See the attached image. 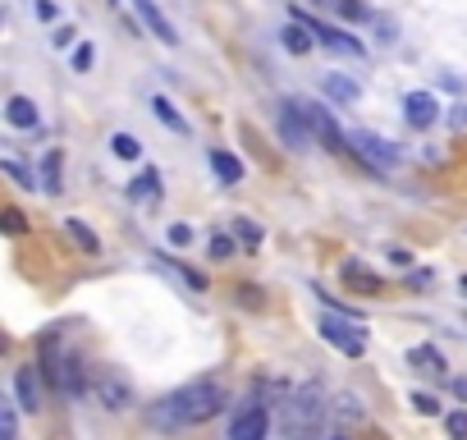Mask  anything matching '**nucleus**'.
<instances>
[{"instance_id":"f704fd0d","label":"nucleus","mask_w":467,"mask_h":440,"mask_svg":"<svg viewBox=\"0 0 467 440\" xmlns=\"http://www.w3.org/2000/svg\"><path fill=\"white\" fill-rule=\"evenodd\" d=\"M73 69H78V73H83V69H92V47H88V42L73 51Z\"/></svg>"},{"instance_id":"412c9836","label":"nucleus","mask_w":467,"mask_h":440,"mask_svg":"<svg viewBox=\"0 0 467 440\" xmlns=\"http://www.w3.org/2000/svg\"><path fill=\"white\" fill-rule=\"evenodd\" d=\"M211 170H216L225 184H239V179H243V161H239L234 151H220V147L211 151Z\"/></svg>"},{"instance_id":"72a5a7b5","label":"nucleus","mask_w":467,"mask_h":440,"mask_svg":"<svg viewBox=\"0 0 467 440\" xmlns=\"http://www.w3.org/2000/svg\"><path fill=\"white\" fill-rule=\"evenodd\" d=\"M239 303H243V307H261L266 298H261V289H252V285H239Z\"/></svg>"},{"instance_id":"c9c22d12","label":"nucleus","mask_w":467,"mask_h":440,"mask_svg":"<svg viewBox=\"0 0 467 440\" xmlns=\"http://www.w3.org/2000/svg\"><path fill=\"white\" fill-rule=\"evenodd\" d=\"M170 244L188 248V244H192V229H188V225H170Z\"/></svg>"},{"instance_id":"dca6fc26","label":"nucleus","mask_w":467,"mask_h":440,"mask_svg":"<svg viewBox=\"0 0 467 440\" xmlns=\"http://www.w3.org/2000/svg\"><path fill=\"white\" fill-rule=\"evenodd\" d=\"M321 92L330 97V101H339V106H353L358 101V83L348 73H326L321 78Z\"/></svg>"},{"instance_id":"4468645a","label":"nucleus","mask_w":467,"mask_h":440,"mask_svg":"<svg viewBox=\"0 0 467 440\" xmlns=\"http://www.w3.org/2000/svg\"><path fill=\"white\" fill-rule=\"evenodd\" d=\"M339 275H344V285H353L358 294H380V275H376L371 266L353 262V257L344 262V271H339Z\"/></svg>"},{"instance_id":"b1692460","label":"nucleus","mask_w":467,"mask_h":440,"mask_svg":"<svg viewBox=\"0 0 467 440\" xmlns=\"http://www.w3.org/2000/svg\"><path fill=\"white\" fill-rule=\"evenodd\" d=\"M110 147H115V156H120V161H133V156L142 151L133 134H115V138H110Z\"/></svg>"},{"instance_id":"cd10ccee","label":"nucleus","mask_w":467,"mask_h":440,"mask_svg":"<svg viewBox=\"0 0 467 440\" xmlns=\"http://www.w3.org/2000/svg\"><path fill=\"white\" fill-rule=\"evenodd\" d=\"M335 413H339L344 422H358V418H362V409H358V394H339V399H335Z\"/></svg>"},{"instance_id":"0eeeda50","label":"nucleus","mask_w":467,"mask_h":440,"mask_svg":"<svg viewBox=\"0 0 467 440\" xmlns=\"http://www.w3.org/2000/svg\"><path fill=\"white\" fill-rule=\"evenodd\" d=\"M280 142L289 151H307L311 147V125H307V115H302L298 101H284V110H280Z\"/></svg>"},{"instance_id":"f8f14e48","label":"nucleus","mask_w":467,"mask_h":440,"mask_svg":"<svg viewBox=\"0 0 467 440\" xmlns=\"http://www.w3.org/2000/svg\"><path fill=\"white\" fill-rule=\"evenodd\" d=\"M133 5H138V19L151 28V37H161L166 47H174V42H179V37H174V23L161 14V5H156V0H133Z\"/></svg>"},{"instance_id":"7ed1b4c3","label":"nucleus","mask_w":467,"mask_h":440,"mask_svg":"<svg viewBox=\"0 0 467 440\" xmlns=\"http://www.w3.org/2000/svg\"><path fill=\"white\" fill-rule=\"evenodd\" d=\"M321 340L326 344H335L339 353H348V358H362V349H367V331L358 326V316H335V312H326L321 316Z\"/></svg>"},{"instance_id":"aec40b11","label":"nucleus","mask_w":467,"mask_h":440,"mask_svg":"<svg viewBox=\"0 0 467 440\" xmlns=\"http://www.w3.org/2000/svg\"><path fill=\"white\" fill-rule=\"evenodd\" d=\"M284 47H289L293 56H307L311 47H317V37H311V28H307L298 14H293V19H289V28H284Z\"/></svg>"},{"instance_id":"4c0bfd02","label":"nucleus","mask_w":467,"mask_h":440,"mask_svg":"<svg viewBox=\"0 0 467 440\" xmlns=\"http://www.w3.org/2000/svg\"><path fill=\"white\" fill-rule=\"evenodd\" d=\"M37 19H42V23L55 19V5H51V0H37Z\"/></svg>"},{"instance_id":"c756f323","label":"nucleus","mask_w":467,"mask_h":440,"mask_svg":"<svg viewBox=\"0 0 467 440\" xmlns=\"http://www.w3.org/2000/svg\"><path fill=\"white\" fill-rule=\"evenodd\" d=\"M14 431H19V413H14V404H5L0 409V436L14 440Z\"/></svg>"},{"instance_id":"f03ea898","label":"nucleus","mask_w":467,"mask_h":440,"mask_svg":"<svg viewBox=\"0 0 467 440\" xmlns=\"http://www.w3.org/2000/svg\"><path fill=\"white\" fill-rule=\"evenodd\" d=\"M326 418H330V399H326V390L317 381L289 390L284 404H280V431H284V440H321Z\"/></svg>"},{"instance_id":"423d86ee","label":"nucleus","mask_w":467,"mask_h":440,"mask_svg":"<svg viewBox=\"0 0 467 440\" xmlns=\"http://www.w3.org/2000/svg\"><path fill=\"white\" fill-rule=\"evenodd\" d=\"M302 106V115H307V125H311V134H317L330 151H348V134L335 125V115L326 110V106H317V101H298Z\"/></svg>"},{"instance_id":"473e14b6","label":"nucleus","mask_w":467,"mask_h":440,"mask_svg":"<svg viewBox=\"0 0 467 440\" xmlns=\"http://www.w3.org/2000/svg\"><path fill=\"white\" fill-rule=\"evenodd\" d=\"M412 404H417V413H426V418H436V413H440V399H436V394H421V390H417V394H412Z\"/></svg>"},{"instance_id":"ddd939ff","label":"nucleus","mask_w":467,"mask_h":440,"mask_svg":"<svg viewBox=\"0 0 467 440\" xmlns=\"http://www.w3.org/2000/svg\"><path fill=\"white\" fill-rule=\"evenodd\" d=\"M37 184H42L47 197H60V188H64V151L60 147H51L42 156V175H37Z\"/></svg>"},{"instance_id":"6e6552de","label":"nucleus","mask_w":467,"mask_h":440,"mask_svg":"<svg viewBox=\"0 0 467 440\" xmlns=\"http://www.w3.org/2000/svg\"><path fill=\"white\" fill-rule=\"evenodd\" d=\"M14 404L23 409V413H37V409H42V399H47V376H42V367H19L14 372Z\"/></svg>"},{"instance_id":"c85d7f7f","label":"nucleus","mask_w":467,"mask_h":440,"mask_svg":"<svg viewBox=\"0 0 467 440\" xmlns=\"http://www.w3.org/2000/svg\"><path fill=\"white\" fill-rule=\"evenodd\" d=\"M211 257L216 262H229L234 257V238L229 234H211Z\"/></svg>"},{"instance_id":"4be33fe9","label":"nucleus","mask_w":467,"mask_h":440,"mask_svg":"<svg viewBox=\"0 0 467 440\" xmlns=\"http://www.w3.org/2000/svg\"><path fill=\"white\" fill-rule=\"evenodd\" d=\"M64 234H69V238H73V244H78V248H83L88 257H97V253H101V244H97V234H92V229H88L83 220H78V216H69V220H64Z\"/></svg>"},{"instance_id":"9d476101","label":"nucleus","mask_w":467,"mask_h":440,"mask_svg":"<svg viewBox=\"0 0 467 440\" xmlns=\"http://www.w3.org/2000/svg\"><path fill=\"white\" fill-rule=\"evenodd\" d=\"M266 431H270V413L261 404L243 409L239 418L229 422V440H266Z\"/></svg>"},{"instance_id":"79ce46f5","label":"nucleus","mask_w":467,"mask_h":440,"mask_svg":"<svg viewBox=\"0 0 467 440\" xmlns=\"http://www.w3.org/2000/svg\"><path fill=\"white\" fill-rule=\"evenodd\" d=\"M330 440H348V436H330Z\"/></svg>"},{"instance_id":"6ab92c4d","label":"nucleus","mask_w":467,"mask_h":440,"mask_svg":"<svg viewBox=\"0 0 467 440\" xmlns=\"http://www.w3.org/2000/svg\"><path fill=\"white\" fill-rule=\"evenodd\" d=\"M129 197H133V203H156V197H161V170H142L133 184H129Z\"/></svg>"},{"instance_id":"a878e982","label":"nucleus","mask_w":467,"mask_h":440,"mask_svg":"<svg viewBox=\"0 0 467 440\" xmlns=\"http://www.w3.org/2000/svg\"><path fill=\"white\" fill-rule=\"evenodd\" d=\"M344 19H353V23H367L371 19V5H362V0H339V5H335Z\"/></svg>"},{"instance_id":"ea45409f","label":"nucleus","mask_w":467,"mask_h":440,"mask_svg":"<svg viewBox=\"0 0 467 440\" xmlns=\"http://www.w3.org/2000/svg\"><path fill=\"white\" fill-rule=\"evenodd\" d=\"M317 5H339V0H317Z\"/></svg>"},{"instance_id":"2eb2a0df","label":"nucleus","mask_w":467,"mask_h":440,"mask_svg":"<svg viewBox=\"0 0 467 440\" xmlns=\"http://www.w3.org/2000/svg\"><path fill=\"white\" fill-rule=\"evenodd\" d=\"M408 363H412L421 376H445V367H449V363H445V353L431 349V344H417V349L408 353Z\"/></svg>"},{"instance_id":"2f4dec72","label":"nucleus","mask_w":467,"mask_h":440,"mask_svg":"<svg viewBox=\"0 0 467 440\" xmlns=\"http://www.w3.org/2000/svg\"><path fill=\"white\" fill-rule=\"evenodd\" d=\"M0 229H5V234H23V229H28V220H23V211H14V207H10L5 216H0Z\"/></svg>"},{"instance_id":"a19ab883","label":"nucleus","mask_w":467,"mask_h":440,"mask_svg":"<svg viewBox=\"0 0 467 440\" xmlns=\"http://www.w3.org/2000/svg\"><path fill=\"white\" fill-rule=\"evenodd\" d=\"M463 294H467V275H463Z\"/></svg>"},{"instance_id":"f3484780","label":"nucleus","mask_w":467,"mask_h":440,"mask_svg":"<svg viewBox=\"0 0 467 440\" xmlns=\"http://www.w3.org/2000/svg\"><path fill=\"white\" fill-rule=\"evenodd\" d=\"M5 119L14 129H37V125H42V115H37V106L28 97H10L5 101Z\"/></svg>"},{"instance_id":"e433bc0d","label":"nucleus","mask_w":467,"mask_h":440,"mask_svg":"<svg viewBox=\"0 0 467 440\" xmlns=\"http://www.w3.org/2000/svg\"><path fill=\"white\" fill-rule=\"evenodd\" d=\"M389 262H395L399 271H408V266H412V253H408V248H395V253H389Z\"/></svg>"},{"instance_id":"58836bf2","label":"nucleus","mask_w":467,"mask_h":440,"mask_svg":"<svg viewBox=\"0 0 467 440\" xmlns=\"http://www.w3.org/2000/svg\"><path fill=\"white\" fill-rule=\"evenodd\" d=\"M454 394H458L463 404H467V381H454Z\"/></svg>"},{"instance_id":"7c9ffc66","label":"nucleus","mask_w":467,"mask_h":440,"mask_svg":"<svg viewBox=\"0 0 467 440\" xmlns=\"http://www.w3.org/2000/svg\"><path fill=\"white\" fill-rule=\"evenodd\" d=\"M445 427H449V436H454V440H467V409L449 413V418H445Z\"/></svg>"},{"instance_id":"a211bd4d","label":"nucleus","mask_w":467,"mask_h":440,"mask_svg":"<svg viewBox=\"0 0 467 440\" xmlns=\"http://www.w3.org/2000/svg\"><path fill=\"white\" fill-rule=\"evenodd\" d=\"M156 266H166L174 280H183L188 289H198V294H207V275L202 271H192V266H183V262H174V257H166V253H156Z\"/></svg>"},{"instance_id":"bb28decb","label":"nucleus","mask_w":467,"mask_h":440,"mask_svg":"<svg viewBox=\"0 0 467 440\" xmlns=\"http://www.w3.org/2000/svg\"><path fill=\"white\" fill-rule=\"evenodd\" d=\"M0 170H5V175H10V179H14L19 188H42V184H37V175H28V170H23L19 161H0Z\"/></svg>"},{"instance_id":"9b49d317","label":"nucleus","mask_w":467,"mask_h":440,"mask_svg":"<svg viewBox=\"0 0 467 440\" xmlns=\"http://www.w3.org/2000/svg\"><path fill=\"white\" fill-rule=\"evenodd\" d=\"M403 115H408L412 129H431L436 119H440V101L431 92H408L403 97Z\"/></svg>"},{"instance_id":"f257e3e1","label":"nucleus","mask_w":467,"mask_h":440,"mask_svg":"<svg viewBox=\"0 0 467 440\" xmlns=\"http://www.w3.org/2000/svg\"><path fill=\"white\" fill-rule=\"evenodd\" d=\"M220 409H225V390L216 381H192V385H183V390H174L166 399H156V404L147 409V422L161 436H179L188 427L211 422Z\"/></svg>"},{"instance_id":"393cba45","label":"nucleus","mask_w":467,"mask_h":440,"mask_svg":"<svg viewBox=\"0 0 467 440\" xmlns=\"http://www.w3.org/2000/svg\"><path fill=\"white\" fill-rule=\"evenodd\" d=\"M234 234H239V244H248V248L261 244V225H257V220H243V216H239V220H234Z\"/></svg>"},{"instance_id":"5701e85b","label":"nucleus","mask_w":467,"mask_h":440,"mask_svg":"<svg viewBox=\"0 0 467 440\" xmlns=\"http://www.w3.org/2000/svg\"><path fill=\"white\" fill-rule=\"evenodd\" d=\"M151 110H156V119H161V125H166L170 134H188V125H183V115H179V110H174V106H170V101H166L161 92H156V97H151Z\"/></svg>"},{"instance_id":"1a4fd4ad","label":"nucleus","mask_w":467,"mask_h":440,"mask_svg":"<svg viewBox=\"0 0 467 440\" xmlns=\"http://www.w3.org/2000/svg\"><path fill=\"white\" fill-rule=\"evenodd\" d=\"M307 28H311V37H317L321 47H330V51H339V56H348V60H358V56H367V47L358 42V37H348L344 28H330V23H317V19H307V14H298Z\"/></svg>"},{"instance_id":"39448f33","label":"nucleus","mask_w":467,"mask_h":440,"mask_svg":"<svg viewBox=\"0 0 467 440\" xmlns=\"http://www.w3.org/2000/svg\"><path fill=\"white\" fill-rule=\"evenodd\" d=\"M92 390H97V399H101L110 413H124V409L133 404V385H129V376L115 372V367H101L97 381H92Z\"/></svg>"},{"instance_id":"20e7f679","label":"nucleus","mask_w":467,"mask_h":440,"mask_svg":"<svg viewBox=\"0 0 467 440\" xmlns=\"http://www.w3.org/2000/svg\"><path fill=\"white\" fill-rule=\"evenodd\" d=\"M348 142L358 147V156L376 170V175H385V170H395L399 161H403V147H395L389 138H380V134H367V129H358V134H348Z\"/></svg>"}]
</instances>
